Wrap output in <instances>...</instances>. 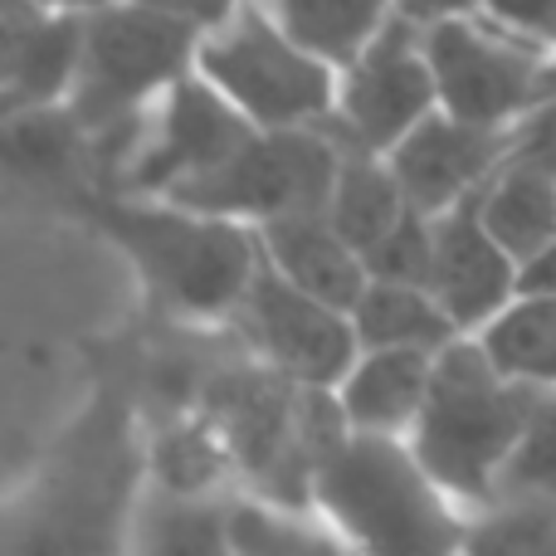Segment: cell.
<instances>
[{
    "instance_id": "cell-31",
    "label": "cell",
    "mask_w": 556,
    "mask_h": 556,
    "mask_svg": "<svg viewBox=\"0 0 556 556\" xmlns=\"http://www.w3.org/2000/svg\"><path fill=\"white\" fill-rule=\"evenodd\" d=\"M395 10H401L405 20H415V25H434V20H450V15H469V10H479V0H395Z\"/></svg>"
},
{
    "instance_id": "cell-16",
    "label": "cell",
    "mask_w": 556,
    "mask_h": 556,
    "mask_svg": "<svg viewBox=\"0 0 556 556\" xmlns=\"http://www.w3.org/2000/svg\"><path fill=\"white\" fill-rule=\"evenodd\" d=\"M434 356L415 346H362L346 376L332 386L337 415L356 434H391L410 440L434 381Z\"/></svg>"
},
{
    "instance_id": "cell-10",
    "label": "cell",
    "mask_w": 556,
    "mask_h": 556,
    "mask_svg": "<svg viewBox=\"0 0 556 556\" xmlns=\"http://www.w3.org/2000/svg\"><path fill=\"white\" fill-rule=\"evenodd\" d=\"M250 132L254 127L191 68L123 137L108 166V186L132 195H176L211 176Z\"/></svg>"
},
{
    "instance_id": "cell-25",
    "label": "cell",
    "mask_w": 556,
    "mask_h": 556,
    "mask_svg": "<svg viewBox=\"0 0 556 556\" xmlns=\"http://www.w3.org/2000/svg\"><path fill=\"white\" fill-rule=\"evenodd\" d=\"M235 556H352L313 508L235 493Z\"/></svg>"
},
{
    "instance_id": "cell-2",
    "label": "cell",
    "mask_w": 556,
    "mask_h": 556,
    "mask_svg": "<svg viewBox=\"0 0 556 556\" xmlns=\"http://www.w3.org/2000/svg\"><path fill=\"white\" fill-rule=\"evenodd\" d=\"M68 211L98 230L127 269L137 274L147 303L181 327L225 332L244 288L264 264L260 230L220 220L172 195H132L113 186H78Z\"/></svg>"
},
{
    "instance_id": "cell-4",
    "label": "cell",
    "mask_w": 556,
    "mask_h": 556,
    "mask_svg": "<svg viewBox=\"0 0 556 556\" xmlns=\"http://www.w3.org/2000/svg\"><path fill=\"white\" fill-rule=\"evenodd\" d=\"M538 386L513 381L479 337H454L434 356V381L410 430V450L464 513L498 498Z\"/></svg>"
},
{
    "instance_id": "cell-23",
    "label": "cell",
    "mask_w": 556,
    "mask_h": 556,
    "mask_svg": "<svg viewBox=\"0 0 556 556\" xmlns=\"http://www.w3.org/2000/svg\"><path fill=\"white\" fill-rule=\"evenodd\" d=\"M352 323L362 346H415V352H444L454 337V317L440 307V298L425 283H395V278H371L356 298Z\"/></svg>"
},
{
    "instance_id": "cell-12",
    "label": "cell",
    "mask_w": 556,
    "mask_h": 556,
    "mask_svg": "<svg viewBox=\"0 0 556 556\" xmlns=\"http://www.w3.org/2000/svg\"><path fill=\"white\" fill-rule=\"evenodd\" d=\"M434 108H440V88L425 49V25L395 15L352 64L337 68V108L327 127L346 147L386 156Z\"/></svg>"
},
{
    "instance_id": "cell-32",
    "label": "cell",
    "mask_w": 556,
    "mask_h": 556,
    "mask_svg": "<svg viewBox=\"0 0 556 556\" xmlns=\"http://www.w3.org/2000/svg\"><path fill=\"white\" fill-rule=\"evenodd\" d=\"M147 5H156V10H172V15H181V20H191V25H211V20H220L225 10H235L240 0H147Z\"/></svg>"
},
{
    "instance_id": "cell-13",
    "label": "cell",
    "mask_w": 556,
    "mask_h": 556,
    "mask_svg": "<svg viewBox=\"0 0 556 556\" xmlns=\"http://www.w3.org/2000/svg\"><path fill=\"white\" fill-rule=\"evenodd\" d=\"M513 127H483L464 123V117L434 108L415 132H405L401 142L386 152L395 181H401L405 201L425 215H444L454 205L473 201L493 176L508 162Z\"/></svg>"
},
{
    "instance_id": "cell-15",
    "label": "cell",
    "mask_w": 556,
    "mask_h": 556,
    "mask_svg": "<svg viewBox=\"0 0 556 556\" xmlns=\"http://www.w3.org/2000/svg\"><path fill=\"white\" fill-rule=\"evenodd\" d=\"M84 59V15L10 0L5 10V113L68 103Z\"/></svg>"
},
{
    "instance_id": "cell-24",
    "label": "cell",
    "mask_w": 556,
    "mask_h": 556,
    "mask_svg": "<svg viewBox=\"0 0 556 556\" xmlns=\"http://www.w3.org/2000/svg\"><path fill=\"white\" fill-rule=\"evenodd\" d=\"M483 352L538 391H556V288H522L483 332Z\"/></svg>"
},
{
    "instance_id": "cell-30",
    "label": "cell",
    "mask_w": 556,
    "mask_h": 556,
    "mask_svg": "<svg viewBox=\"0 0 556 556\" xmlns=\"http://www.w3.org/2000/svg\"><path fill=\"white\" fill-rule=\"evenodd\" d=\"M479 10L498 25H508L513 35L532 39V45H556V0H479Z\"/></svg>"
},
{
    "instance_id": "cell-33",
    "label": "cell",
    "mask_w": 556,
    "mask_h": 556,
    "mask_svg": "<svg viewBox=\"0 0 556 556\" xmlns=\"http://www.w3.org/2000/svg\"><path fill=\"white\" fill-rule=\"evenodd\" d=\"M35 5H49V10H78V15H88V10L108 5V0H35Z\"/></svg>"
},
{
    "instance_id": "cell-5",
    "label": "cell",
    "mask_w": 556,
    "mask_h": 556,
    "mask_svg": "<svg viewBox=\"0 0 556 556\" xmlns=\"http://www.w3.org/2000/svg\"><path fill=\"white\" fill-rule=\"evenodd\" d=\"M195 405L230 444L240 493H260L288 508L313 503L317 444L342 425L332 391H307L240 352V362L215 366V376H205Z\"/></svg>"
},
{
    "instance_id": "cell-7",
    "label": "cell",
    "mask_w": 556,
    "mask_h": 556,
    "mask_svg": "<svg viewBox=\"0 0 556 556\" xmlns=\"http://www.w3.org/2000/svg\"><path fill=\"white\" fill-rule=\"evenodd\" d=\"M195 74L250 127H323L337 108V68L278 29L260 0H240L201 29Z\"/></svg>"
},
{
    "instance_id": "cell-6",
    "label": "cell",
    "mask_w": 556,
    "mask_h": 556,
    "mask_svg": "<svg viewBox=\"0 0 556 556\" xmlns=\"http://www.w3.org/2000/svg\"><path fill=\"white\" fill-rule=\"evenodd\" d=\"M201 25L147 0H108L84 15V59L68 108L93 132L103 176L142 113L195 68Z\"/></svg>"
},
{
    "instance_id": "cell-22",
    "label": "cell",
    "mask_w": 556,
    "mask_h": 556,
    "mask_svg": "<svg viewBox=\"0 0 556 556\" xmlns=\"http://www.w3.org/2000/svg\"><path fill=\"white\" fill-rule=\"evenodd\" d=\"M260 10L332 68L352 64L401 15L395 0H260Z\"/></svg>"
},
{
    "instance_id": "cell-14",
    "label": "cell",
    "mask_w": 556,
    "mask_h": 556,
    "mask_svg": "<svg viewBox=\"0 0 556 556\" xmlns=\"http://www.w3.org/2000/svg\"><path fill=\"white\" fill-rule=\"evenodd\" d=\"M522 264L498 244V235L483 225L479 195L454 211L434 215V260L430 293L454 317L464 337L483 332L513 298L522 293Z\"/></svg>"
},
{
    "instance_id": "cell-17",
    "label": "cell",
    "mask_w": 556,
    "mask_h": 556,
    "mask_svg": "<svg viewBox=\"0 0 556 556\" xmlns=\"http://www.w3.org/2000/svg\"><path fill=\"white\" fill-rule=\"evenodd\" d=\"M260 250H264V264H269L274 274H283L288 283L307 288L313 298H327V303L346 307V313H352L356 298H362L366 283H371L366 254L327 220V211L288 215V220L264 225Z\"/></svg>"
},
{
    "instance_id": "cell-9",
    "label": "cell",
    "mask_w": 556,
    "mask_h": 556,
    "mask_svg": "<svg viewBox=\"0 0 556 556\" xmlns=\"http://www.w3.org/2000/svg\"><path fill=\"white\" fill-rule=\"evenodd\" d=\"M425 49H430L440 108L464 123L513 127L547 98L552 49L513 35L483 10L425 25Z\"/></svg>"
},
{
    "instance_id": "cell-8",
    "label": "cell",
    "mask_w": 556,
    "mask_h": 556,
    "mask_svg": "<svg viewBox=\"0 0 556 556\" xmlns=\"http://www.w3.org/2000/svg\"><path fill=\"white\" fill-rule=\"evenodd\" d=\"M342 166V137L332 127H254L211 176L191 181L172 201L220 220L264 230L288 215L327 211Z\"/></svg>"
},
{
    "instance_id": "cell-21",
    "label": "cell",
    "mask_w": 556,
    "mask_h": 556,
    "mask_svg": "<svg viewBox=\"0 0 556 556\" xmlns=\"http://www.w3.org/2000/svg\"><path fill=\"white\" fill-rule=\"evenodd\" d=\"M410 211L415 205L405 201L391 162L381 152L342 142V166H337V186H332V201H327V220L362 254H371Z\"/></svg>"
},
{
    "instance_id": "cell-20",
    "label": "cell",
    "mask_w": 556,
    "mask_h": 556,
    "mask_svg": "<svg viewBox=\"0 0 556 556\" xmlns=\"http://www.w3.org/2000/svg\"><path fill=\"white\" fill-rule=\"evenodd\" d=\"M483 225L528 269L556 244V176L542 166L503 162V172L479 191Z\"/></svg>"
},
{
    "instance_id": "cell-11",
    "label": "cell",
    "mask_w": 556,
    "mask_h": 556,
    "mask_svg": "<svg viewBox=\"0 0 556 556\" xmlns=\"http://www.w3.org/2000/svg\"><path fill=\"white\" fill-rule=\"evenodd\" d=\"M225 332H235L240 352H250L254 362L274 366L307 391H332L362 352V337L346 307L313 298L307 288L274 274L269 264H260Z\"/></svg>"
},
{
    "instance_id": "cell-1",
    "label": "cell",
    "mask_w": 556,
    "mask_h": 556,
    "mask_svg": "<svg viewBox=\"0 0 556 556\" xmlns=\"http://www.w3.org/2000/svg\"><path fill=\"white\" fill-rule=\"evenodd\" d=\"M147 489V425L127 381H98L5 498L0 556H127Z\"/></svg>"
},
{
    "instance_id": "cell-26",
    "label": "cell",
    "mask_w": 556,
    "mask_h": 556,
    "mask_svg": "<svg viewBox=\"0 0 556 556\" xmlns=\"http://www.w3.org/2000/svg\"><path fill=\"white\" fill-rule=\"evenodd\" d=\"M464 556H556V493H508L473 508Z\"/></svg>"
},
{
    "instance_id": "cell-27",
    "label": "cell",
    "mask_w": 556,
    "mask_h": 556,
    "mask_svg": "<svg viewBox=\"0 0 556 556\" xmlns=\"http://www.w3.org/2000/svg\"><path fill=\"white\" fill-rule=\"evenodd\" d=\"M508 493H556V391H542L532 405L498 498H508Z\"/></svg>"
},
{
    "instance_id": "cell-3",
    "label": "cell",
    "mask_w": 556,
    "mask_h": 556,
    "mask_svg": "<svg viewBox=\"0 0 556 556\" xmlns=\"http://www.w3.org/2000/svg\"><path fill=\"white\" fill-rule=\"evenodd\" d=\"M307 508L352 556H464L469 513L434 483L410 440L337 425L317 444Z\"/></svg>"
},
{
    "instance_id": "cell-18",
    "label": "cell",
    "mask_w": 556,
    "mask_h": 556,
    "mask_svg": "<svg viewBox=\"0 0 556 556\" xmlns=\"http://www.w3.org/2000/svg\"><path fill=\"white\" fill-rule=\"evenodd\" d=\"M127 556H235V493H176L147 479Z\"/></svg>"
},
{
    "instance_id": "cell-34",
    "label": "cell",
    "mask_w": 556,
    "mask_h": 556,
    "mask_svg": "<svg viewBox=\"0 0 556 556\" xmlns=\"http://www.w3.org/2000/svg\"><path fill=\"white\" fill-rule=\"evenodd\" d=\"M547 93H556V45H552V54H547Z\"/></svg>"
},
{
    "instance_id": "cell-28",
    "label": "cell",
    "mask_w": 556,
    "mask_h": 556,
    "mask_svg": "<svg viewBox=\"0 0 556 556\" xmlns=\"http://www.w3.org/2000/svg\"><path fill=\"white\" fill-rule=\"evenodd\" d=\"M430 260H434V215L410 211L366 254V269H371V278H395V283L430 288Z\"/></svg>"
},
{
    "instance_id": "cell-19",
    "label": "cell",
    "mask_w": 556,
    "mask_h": 556,
    "mask_svg": "<svg viewBox=\"0 0 556 556\" xmlns=\"http://www.w3.org/2000/svg\"><path fill=\"white\" fill-rule=\"evenodd\" d=\"M147 479L176 493H240L230 444L201 405L147 430Z\"/></svg>"
},
{
    "instance_id": "cell-29",
    "label": "cell",
    "mask_w": 556,
    "mask_h": 556,
    "mask_svg": "<svg viewBox=\"0 0 556 556\" xmlns=\"http://www.w3.org/2000/svg\"><path fill=\"white\" fill-rule=\"evenodd\" d=\"M508 162L542 166V172L556 176V93H547L532 113H522L518 123H513Z\"/></svg>"
}]
</instances>
